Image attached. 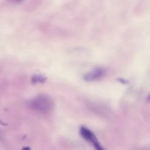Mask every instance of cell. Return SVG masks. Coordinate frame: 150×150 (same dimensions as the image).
Returning a JSON list of instances; mask_svg holds the SVG:
<instances>
[{
    "instance_id": "cell-1",
    "label": "cell",
    "mask_w": 150,
    "mask_h": 150,
    "mask_svg": "<svg viewBox=\"0 0 150 150\" xmlns=\"http://www.w3.org/2000/svg\"><path fill=\"white\" fill-rule=\"evenodd\" d=\"M32 108L40 112H47L53 107V103L50 97L42 94L37 96L29 103Z\"/></svg>"
},
{
    "instance_id": "cell-2",
    "label": "cell",
    "mask_w": 150,
    "mask_h": 150,
    "mask_svg": "<svg viewBox=\"0 0 150 150\" xmlns=\"http://www.w3.org/2000/svg\"><path fill=\"white\" fill-rule=\"evenodd\" d=\"M105 71L104 69L96 68L91 71L87 73L84 76V80L87 81H92L101 79L105 74Z\"/></svg>"
},
{
    "instance_id": "cell-3",
    "label": "cell",
    "mask_w": 150,
    "mask_h": 150,
    "mask_svg": "<svg viewBox=\"0 0 150 150\" xmlns=\"http://www.w3.org/2000/svg\"><path fill=\"white\" fill-rule=\"evenodd\" d=\"M80 134L81 136L87 141H92L96 138L94 135L88 129L85 127H81L80 128Z\"/></svg>"
},
{
    "instance_id": "cell-4",
    "label": "cell",
    "mask_w": 150,
    "mask_h": 150,
    "mask_svg": "<svg viewBox=\"0 0 150 150\" xmlns=\"http://www.w3.org/2000/svg\"><path fill=\"white\" fill-rule=\"evenodd\" d=\"M45 80V77L40 75H35L32 77V81L33 83H43Z\"/></svg>"
},
{
    "instance_id": "cell-5",
    "label": "cell",
    "mask_w": 150,
    "mask_h": 150,
    "mask_svg": "<svg viewBox=\"0 0 150 150\" xmlns=\"http://www.w3.org/2000/svg\"><path fill=\"white\" fill-rule=\"evenodd\" d=\"M91 142L93 143V145H94V147H95V148H96V150H104V149L102 148V147L100 146V145L99 144V143L97 142L96 138L94 139Z\"/></svg>"
},
{
    "instance_id": "cell-6",
    "label": "cell",
    "mask_w": 150,
    "mask_h": 150,
    "mask_svg": "<svg viewBox=\"0 0 150 150\" xmlns=\"http://www.w3.org/2000/svg\"><path fill=\"white\" fill-rule=\"evenodd\" d=\"M22 150H30V148L29 147L26 146V147H23L22 148Z\"/></svg>"
},
{
    "instance_id": "cell-7",
    "label": "cell",
    "mask_w": 150,
    "mask_h": 150,
    "mask_svg": "<svg viewBox=\"0 0 150 150\" xmlns=\"http://www.w3.org/2000/svg\"><path fill=\"white\" fill-rule=\"evenodd\" d=\"M13 1H15V2H19L22 1L23 0H13Z\"/></svg>"
}]
</instances>
